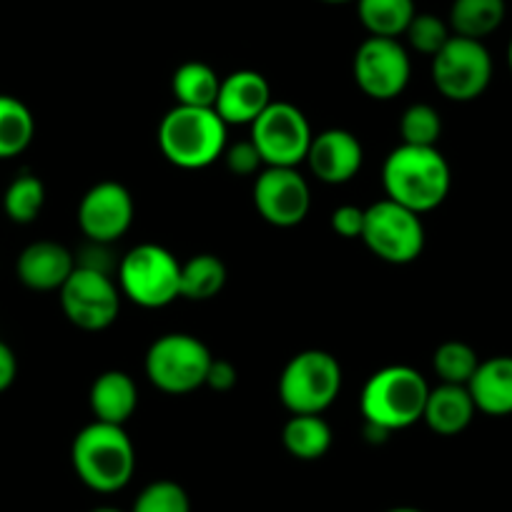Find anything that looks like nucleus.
<instances>
[{
    "label": "nucleus",
    "instance_id": "34",
    "mask_svg": "<svg viewBox=\"0 0 512 512\" xmlns=\"http://www.w3.org/2000/svg\"><path fill=\"white\" fill-rule=\"evenodd\" d=\"M236 382H239V369L234 367V362L229 359H211V367L206 372V384L209 390L214 392H229L234 390Z\"/></svg>",
    "mask_w": 512,
    "mask_h": 512
},
{
    "label": "nucleus",
    "instance_id": "12",
    "mask_svg": "<svg viewBox=\"0 0 512 512\" xmlns=\"http://www.w3.org/2000/svg\"><path fill=\"white\" fill-rule=\"evenodd\" d=\"M354 83L372 101H392L402 96L412 76L410 51L400 38L369 36L359 43L352 61Z\"/></svg>",
    "mask_w": 512,
    "mask_h": 512
},
{
    "label": "nucleus",
    "instance_id": "13",
    "mask_svg": "<svg viewBox=\"0 0 512 512\" xmlns=\"http://www.w3.org/2000/svg\"><path fill=\"white\" fill-rule=\"evenodd\" d=\"M254 206L267 224L292 229L307 219L312 209V189L299 169L264 166L254 176Z\"/></svg>",
    "mask_w": 512,
    "mask_h": 512
},
{
    "label": "nucleus",
    "instance_id": "5",
    "mask_svg": "<svg viewBox=\"0 0 512 512\" xmlns=\"http://www.w3.org/2000/svg\"><path fill=\"white\" fill-rule=\"evenodd\" d=\"M342 382V364L332 352L304 349L284 364L279 400L292 415H322L337 402Z\"/></svg>",
    "mask_w": 512,
    "mask_h": 512
},
{
    "label": "nucleus",
    "instance_id": "10",
    "mask_svg": "<svg viewBox=\"0 0 512 512\" xmlns=\"http://www.w3.org/2000/svg\"><path fill=\"white\" fill-rule=\"evenodd\" d=\"M495 63L482 41L452 36L432 58V83L437 91L455 103L477 101L490 88Z\"/></svg>",
    "mask_w": 512,
    "mask_h": 512
},
{
    "label": "nucleus",
    "instance_id": "35",
    "mask_svg": "<svg viewBox=\"0 0 512 512\" xmlns=\"http://www.w3.org/2000/svg\"><path fill=\"white\" fill-rule=\"evenodd\" d=\"M18 377V357L11 349V344H6L0 339V395L8 392L13 387Z\"/></svg>",
    "mask_w": 512,
    "mask_h": 512
},
{
    "label": "nucleus",
    "instance_id": "3",
    "mask_svg": "<svg viewBox=\"0 0 512 512\" xmlns=\"http://www.w3.org/2000/svg\"><path fill=\"white\" fill-rule=\"evenodd\" d=\"M71 462L78 480L93 492H118L136 472V447L123 425L93 420L71 445Z\"/></svg>",
    "mask_w": 512,
    "mask_h": 512
},
{
    "label": "nucleus",
    "instance_id": "22",
    "mask_svg": "<svg viewBox=\"0 0 512 512\" xmlns=\"http://www.w3.org/2000/svg\"><path fill=\"white\" fill-rule=\"evenodd\" d=\"M332 437V427L322 415H292L282 430L284 450L304 462H314L327 455Z\"/></svg>",
    "mask_w": 512,
    "mask_h": 512
},
{
    "label": "nucleus",
    "instance_id": "26",
    "mask_svg": "<svg viewBox=\"0 0 512 512\" xmlns=\"http://www.w3.org/2000/svg\"><path fill=\"white\" fill-rule=\"evenodd\" d=\"M226 284V264L216 254H194L181 262V299L209 302Z\"/></svg>",
    "mask_w": 512,
    "mask_h": 512
},
{
    "label": "nucleus",
    "instance_id": "4",
    "mask_svg": "<svg viewBox=\"0 0 512 512\" xmlns=\"http://www.w3.org/2000/svg\"><path fill=\"white\" fill-rule=\"evenodd\" d=\"M226 123L214 108L179 106L176 103L161 118L156 141L169 164L184 171H199L224 156L229 139Z\"/></svg>",
    "mask_w": 512,
    "mask_h": 512
},
{
    "label": "nucleus",
    "instance_id": "33",
    "mask_svg": "<svg viewBox=\"0 0 512 512\" xmlns=\"http://www.w3.org/2000/svg\"><path fill=\"white\" fill-rule=\"evenodd\" d=\"M332 229L337 231L342 239H362L364 229V209L354 204H342L332 211V219H329Z\"/></svg>",
    "mask_w": 512,
    "mask_h": 512
},
{
    "label": "nucleus",
    "instance_id": "37",
    "mask_svg": "<svg viewBox=\"0 0 512 512\" xmlns=\"http://www.w3.org/2000/svg\"><path fill=\"white\" fill-rule=\"evenodd\" d=\"M322 3H329V6H344V3H357V0H322Z\"/></svg>",
    "mask_w": 512,
    "mask_h": 512
},
{
    "label": "nucleus",
    "instance_id": "7",
    "mask_svg": "<svg viewBox=\"0 0 512 512\" xmlns=\"http://www.w3.org/2000/svg\"><path fill=\"white\" fill-rule=\"evenodd\" d=\"M211 359L214 354L199 337L186 332H169L151 342L144 369L156 390L166 395H189L206 384Z\"/></svg>",
    "mask_w": 512,
    "mask_h": 512
},
{
    "label": "nucleus",
    "instance_id": "38",
    "mask_svg": "<svg viewBox=\"0 0 512 512\" xmlns=\"http://www.w3.org/2000/svg\"><path fill=\"white\" fill-rule=\"evenodd\" d=\"M507 66H510V73H512V38H510V46H507Z\"/></svg>",
    "mask_w": 512,
    "mask_h": 512
},
{
    "label": "nucleus",
    "instance_id": "39",
    "mask_svg": "<svg viewBox=\"0 0 512 512\" xmlns=\"http://www.w3.org/2000/svg\"><path fill=\"white\" fill-rule=\"evenodd\" d=\"M91 512H123V510H116V507H96V510Z\"/></svg>",
    "mask_w": 512,
    "mask_h": 512
},
{
    "label": "nucleus",
    "instance_id": "16",
    "mask_svg": "<svg viewBox=\"0 0 512 512\" xmlns=\"http://www.w3.org/2000/svg\"><path fill=\"white\" fill-rule=\"evenodd\" d=\"M272 86L259 71L241 68L221 78L214 111L226 126H251L272 103Z\"/></svg>",
    "mask_w": 512,
    "mask_h": 512
},
{
    "label": "nucleus",
    "instance_id": "17",
    "mask_svg": "<svg viewBox=\"0 0 512 512\" xmlns=\"http://www.w3.org/2000/svg\"><path fill=\"white\" fill-rule=\"evenodd\" d=\"M76 269V256L58 241L41 239L18 254L16 274L23 287L33 292H58Z\"/></svg>",
    "mask_w": 512,
    "mask_h": 512
},
{
    "label": "nucleus",
    "instance_id": "31",
    "mask_svg": "<svg viewBox=\"0 0 512 512\" xmlns=\"http://www.w3.org/2000/svg\"><path fill=\"white\" fill-rule=\"evenodd\" d=\"M131 512H191V500L174 480H156L136 497Z\"/></svg>",
    "mask_w": 512,
    "mask_h": 512
},
{
    "label": "nucleus",
    "instance_id": "6",
    "mask_svg": "<svg viewBox=\"0 0 512 512\" xmlns=\"http://www.w3.org/2000/svg\"><path fill=\"white\" fill-rule=\"evenodd\" d=\"M116 282L128 302L144 309L169 307L181 299V262L161 244H139L121 256Z\"/></svg>",
    "mask_w": 512,
    "mask_h": 512
},
{
    "label": "nucleus",
    "instance_id": "14",
    "mask_svg": "<svg viewBox=\"0 0 512 512\" xmlns=\"http://www.w3.org/2000/svg\"><path fill=\"white\" fill-rule=\"evenodd\" d=\"M136 204L131 191L118 181H98L78 204V226L96 244H113L134 224Z\"/></svg>",
    "mask_w": 512,
    "mask_h": 512
},
{
    "label": "nucleus",
    "instance_id": "8",
    "mask_svg": "<svg viewBox=\"0 0 512 512\" xmlns=\"http://www.w3.org/2000/svg\"><path fill=\"white\" fill-rule=\"evenodd\" d=\"M249 128V139L262 156L264 166L299 169V164L307 161L314 131L302 108L294 103L272 101Z\"/></svg>",
    "mask_w": 512,
    "mask_h": 512
},
{
    "label": "nucleus",
    "instance_id": "15",
    "mask_svg": "<svg viewBox=\"0 0 512 512\" xmlns=\"http://www.w3.org/2000/svg\"><path fill=\"white\" fill-rule=\"evenodd\" d=\"M304 164L322 184H347L362 171V141L347 128H324V131L314 134Z\"/></svg>",
    "mask_w": 512,
    "mask_h": 512
},
{
    "label": "nucleus",
    "instance_id": "27",
    "mask_svg": "<svg viewBox=\"0 0 512 512\" xmlns=\"http://www.w3.org/2000/svg\"><path fill=\"white\" fill-rule=\"evenodd\" d=\"M46 206V184L31 171H23L3 194V211L13 224H33Z\"/></svg>",
    "mask_w": 512,
    "mask_h": 512
},
{
    "label": "nucleus",
    "instance_id": "2",
    "mask_svg": "<svg viewBox=\"0 0 512 512\" xmlns=\"http://www.w3.org/2000/svg\"><path fill=\"white\" fill-rule=\"evenodd\" d=\"M384 199L415 214H427L445 204L452 189V171L437 146L400 144L382 164Z\"/></svg>",
    "mask_w": 512,
    "mask_h": 512
},
{
    "label": "nucleus",
    "instance_id": "19",
    "mask_svg": "<svg viewBox=\"0 0 512 512\" xmlns=\"http://www.w3.org/2000/svg\"><path fill=\"white\" fill-rule=\"evenodd\" d=\"M88 405L98 422L126 425L139 407V387L134 377L123 369H108L93 379Z\"/></svg>",
    "mask_w": 512,
    "mask_h": 512
},
{
    "label": "nucleus",
    "instance_id": "36",
    "mask_svg": "<svg viewBox=\"0 0 512 512\" xmlns=\"http://www.w3.org/2000/svg\"><path fill=\"white\" fill-rule=\"evenodd\" d=\"M384 512H425V510H420V507H390V510H384Z\"/></svg>",
    "mask_w": 512,
    "mask_h": 512
},
{
    "label": "nucleus",
    "instance_id": "24",
    "mask_svg": "<svg viewBox=\"0 0 512 512\" xmlns=\"http://www.w3.org/2000/svg\"><path fill=\"white\" fill-rule=\"evenodd\" d=\"M221 78L209 63L186 61L171 76V93H174L179 106L214 108L219 96Z\"/></svg>",
    "mask_w": 512,
    "mask_h": 512
},
{
    "label": "nucleus",
    "instance_id": "1",
    "mask_svg": "<svg viewBox=\"0 0 512 512\" xmlns=\"http://www.w3.org/2000/svg\"><path fill=\"white\" fill-rule=\"evenodd\" d=\"M430 384L407 364H390L369 374L359 397V410L367 422V435L384 440L390 432L407 430L422 420Z\"/></svg>",
    "mask_w": 512,
    "mask_h": 512
},
{
    "label": "nucleus",
    "instance_id": "32",
    "mask_svg": "<svg viewBox=\"0 0 512 512\" xmlns=\"http://www.w3.org/2000/svg\"><path fill=\"white\" fill-rule=\"evenodd\" d=\"M221 159H224L226 169L236 176H256L259 171L264 169L262 156H259L256 146L251 144V139L236 141V144L226 146V151Z\"/></svg>",
    "mask_w": 512,
    "mask_h": 512
},
{
    "label": "nucleus",
    "instance_id": "28",
    "mask_svg": "<svg viewBox=\"0 0 512 512\" xmlns=\"http://www.w3.org/2000/svg\"><path fill=\"white\" fill-rule=\"evenodd\" d=\"M477 364H480V357H477L475 349L460 339L442 342L432 354V369L445 384H465L467 387Z\"/></svg>",
    "mask_w": 512,
    "mask_h": 512
},
{
    "label": "nucleus",
    "instance_id": "9",
    "mask_svg": "<svg viewBox=\"0 0 512 512\" xmlns=\"http://www.w3.org/2000/svg\"><path fill=\"white\" fill-rule=\"evenodd\" d=\"M362 241L377 259L387 264H412L425 249V224L420 214L382 199L364 209Z\"/></svg>",
    "mask_w": 512,
    "mask_h": 512
},
{
    "label": "nucleus",
    "instance_id": "30",
    "mask_svg": "<svg viewBox=\"0 0 512 512\" xmlns=\"http://www.w3.org/2000/svg\"><path fill=\"white\" fill-rule=\"evenodd\" d=\"M452 36H455V33H452L450 23L432 16V13H417L405 31V38L407 43H410L412 51L430 58H435Z\"/></svg>",
    "mask_w": 512,
    "mask_h": 512
},
{
    "label": "nucleus",
    "instance_id": "20",
    "mask_svg": "<svg viewBox=\"0 0 512 512\" xmlns=\"http://www.w3.org/2000/svg\"><path fill=\"white\" fill-rule=\"evenodd\" d=\"M475 415L477 407L465 384L440 382L437 387H430L422 422L437 435L455 437L472 425Z\"/></svg>",
    "mask_w": 512,
    "mask_h": 512
},
{
    "label": "nucleus",
    "instance_id": "18",
    "mask_svg": "<svg viewBox=\"0 0 512 512\" xmlns=\"http://www.w3.org/2000/svg\"><path fill=\"white\" fill-rule=\"evenodd\" d=\"M472 402L477 412L490 417L512 415V357L497 354V357L480 359L475 374L467 382Z\"/></svg>",
    "mask_w": 512,
    "mask_h": 512
},
{
    "label": "nucleus",
    "instance_id": "25",
    "mask_svg": "<svg viewBox=\"0 0 512 512\" xmlns=\"http://www.w3.org/2000/svg\"><path fill=\"white\" fill-rule=\"evenodd\" d=\"M359 23L369 36L400 38L417 16L415 0H357Z\"/></svg>",
    "mask_w": 512,
    "mask_h": 512
},
{
    "label": "nucleus",
    "instance_id": "23",
    "mask_svg": "<svg viewBox=\"0 0 512 512\" xmlns=\"http://www.w3.org/2000/svg\"><path fill=\"white\" fill-rule=\"evenodd\" d=\"M36 139V116L16 96L0 93V161L16 159Z\"/></svg>",
    "mask_w": 512,
    "mask_h": 512
},
{
    "label": "nucleus",
    "instance_id": "11",
    "mask_svg": "<svg viewBox=\"0 0 512 512\" xmlns=\"http://www.w3.org/2000/svg\"><path fill=\"white\" fill-rule=\"evenodd\" d=\"M121 289L108 272L76 264L71 277L58 289L61 309L73 327L83 332H103L121 314Z\"/></svg>",
    "mask_w": 512,
    "mask_h": 512
},
{
    "label": "nucleus",
    "instance_id": "21",
    "mask_svg": "<svg viewBox=\"0 0 512 512\" xmlns=\"http://www.w3.org/2000/svg\"><path fill=\"white\" fill-rule=\"evenodd\" d=\"M505 16V0H452L447 23H450L455 36L485 41L502 26Z\"/></svg>",
    "mask_w": 512,
    "mask_h": 512
},
{
    "label": "nucleus",
    "instance_id": "29",
    "mask_svg": "<svg viewBox=\"0 0 512 512\" xmlns=\"http://www.w3.org/2000/svg\"><path fill=\"white\" fill-rule=\"evenodd\" d=\"M402 144L410 146H437L442 136L440 111L430 103H412L402 111L400 118Z\"/></svg>",
    "mask_w": 512,
    "mask_h": 512
}]
</instances>
